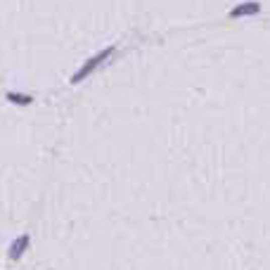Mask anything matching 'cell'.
I'll use <instances>...</instances> for the list:
<instances>
[{
  "instance_id": "obj_1",
  "label": "cell",
  "mask_w": 270,
  "mask_h": 270,
  "mask_svg": "<svg viewBox=\"0 0 270 270\" xmlns=\"http://www.w3.org/2000/svg\"><path fill=\"white\" fill-rule=\"evenodd\" d=\"M114 55H116V45L112 43V45L102 47L100 52H95L93 57H88V60H85V62L81 64V67H78L76 71H74V76H69V85H78V83H83L85 78H88V76H93L95 71L100 69V67H102L104 62H109V60H112Z\"/></svg>"
},
{
  "instance_id": "obj_2",
  "label": "cell",
  "mask_w": 270,
  "mask_h": 270,
  "mask_svg": "<svg viewBox=\"0 0 270 270\" xmlns=\"http://www.w3.org/2000/svg\"><path fill=\"white\" fill-rule=\"evenodd\" d=\"M31 247V235L29 232H22V235H17L12 242H10V249H8V258L10 261H19L26 251Z\"/></svg>"
},
{
  "instance_id": "obj_3",
  "label": "cell",
  "mask_w": 270,
  "mask_h": 270,
  "mask_svg": "<svg viewBox=\"0 0 270 270\" xmlns=\"http://www.w3.org/2000/svg\"><path fill=\"white\" fill-rule=\"evenodd\" d=\"M5 100H8L10 104H15V107H31L36 95L24 93V90H8V93H5Z\"/></svg>"
},
{
  "instance_id": "obj_4",
  "label": "cell",
  "mask_w": 270,
  "mask_h": 270,
  "mask_svg": "<svg viewBox=\"0 0 270 270\" xmlns=\"http://www.w3.org/2000/svg\"><path fill=\"white\" fill-rule=\"evenodd\" d=\"M256 12H261V5H256V3H247V5H237V8H232L230 17L232 19H237V17H249V15H256Z\"/></svg>"
}]
</instances>
